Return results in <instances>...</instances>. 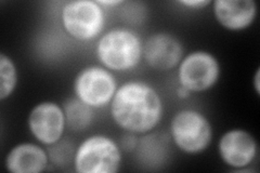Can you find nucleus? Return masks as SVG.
I'll return each mask as SVG.
<instances>
[{
    "mask_svg": "<svg viewBox=\"0 0 260 173\" xmlns=\"http://www.w3.org/2000/svg\"><path fill=\"white\" fill-rule=\"evenodd\" d=\"M164 107L159 94L142 81H128L117 88L111 102L114 122L127 132L148 133L162 118Z\"/></svg>",
    "mask_w": 260,
    "mask_h": 173,
    "instance_id": "nucleus-1",
    "label": "nucleus"
},
{
    "mask_svg": "<svg viewBox=\"0 0 260 173\" xmlns=\"http://www.w3.org/2000/svg\"><path fill=\"white\" fill-rule=\"evenodd\" d=\"M143 52L141 40L136 32L124 28L112 29L98 40L96 57L105 68L126 72L140 63Z\"/></svg>",
    "mask_w": 260,
    "mask_h": 173,
    "instance_id": "nucleus-2",
    "label": "nucleus"
},
{
    "mask_svg": "<svg viewBox=\"0 0 260 173\" xmlns=\"http://www.w3.org/2000/svg\"><path fill=\"white\" fill-rule=\"evenodd\" d=\"M120 163L119 146L103 134L87 137L74 154V168L78 173H116Z\"/></svg>",
    "mask_w": 260,
    "mask_h": 173,
    "instance_id": "nucleus-3",
    "label": "nucleus"
},
{
    "mask_svg": "<svg viewBox=\"0 0 260 173\" xmlns=\"http://www.w3.org/2000/svg\"><path fill=\"white\" fill-rule=\"evenodd\" d=\"M170 134L176 146L186 154L204 152L213 140V128L202 113L179 111L170 122Z\"/></svg>",
    "mask_w": 260,
    "mask_h": 173,
    "instance_id": "nucleus-4",
    "label": "nucleus"
},
{
    "mask_svg": "<svg viewBox=\"0 0 260 173\" xmlns=\"http://www.w3.org/2000/svg\"><path fill=\"white\" fill-rule=\"evenodd\" d=\"M61 21L71 37L86 41L95 38L102 31L105 15L103 7L93 0H74L63 6Z\"/></svg>",
    "mask_w": 260,
    "mask_h": 173,
    "instance_id": "nucleus-5",
    "label": "nucleus"
},
{
    "mask_svg": "<svg viewBox=\"0 0 260 173\" xmlns=\"http://www.w3.org/2000/svg\"><path fill=\"white\" fill-rule=\"evenodd\" d=\"M117 90L113 74L100 66L81 70L74 80V92L81 102L92 109H100L112 102Z\"/></svg>",
    "mask_w": 260,
    "mask_h": 173,
    "instance_id": "nucleus-6",
    "label": "nucleus"
},
{
    "mask_svg": "<svg viewBox=\"0 0 260 173\" xmlns=\"http://www.w3.org/2000/svg\"><path fill=\"white\" fill-rule=\"evenodd\" d=\"M220 76V64L206 51H194L179 64V85L190 92H203L213 88Z\"/></svg>",
    "mask_w": 260,
    "mask_h": 173,
    "instance_id": "nucleus-7",
    "label": "nucleus"
},
{
    "mask_svg": "<svg viewBox=\"0 0 260 173\" xmlns=\"http://www.w3.org/2000/svg\"><path fill=\"white\" fill-rule=\"evenodd\" d=\"M65 127L67 120L63 107L54 102L39 103L29 113V131L37 141L45 145L60 142Z\"/></svg>",
    "mask_w": 260,
    "mask_h": 173,
    "instance_id": "nucleus-8",
    "label": "nucleus"
},
{
    "mask_svg": "<svg viewBox=\"0 0 260 173\" xmlns=\"http://www.w3.org/2000/svg\"><path fill=\"white\" fill-rule=\"evenodd\" d=\"M142 55L151 68L170 71L182 61L183 47L174 35L156 32L146 39Z\"/></svg>",
    "mask_w": 260,
    "mask_h": 173,
    "instance_id": "nucleus-9",
    "label": "nucleus"
},
{
    "mask_svg": "<svg viewBox=\"0 0 260 173\" xmlns=\"http://www.w3.org/2000/svg\"><path fill=\"white\" fill-rule=\"evenodd\" d=\"M218 151L225 164L234 170H240L254 161L257 155V144L247 131L233 129L219 140Z\"/></svg>",
    "mask_w": 260,
    "mask_h": 173,
    "instance_id": "nucleus-10",
    "label": "nucleus"
},
{
    "mask_svg": "<svg viewBox=\"0 0 260 173\" xmlns=\"http://www.w3.org/2000/svg\"><path fill=\"white\" fill-rule=\"evenodd\" d=\"M213 11L220 25L229 30H243L256 19L257 5L254 0H215Z\"/></svg>",
    "mask_w": 260,
    "mask_h": 173,
    "instance_id": "nucleus-11",
    "label": "nucleus"
},
{
    "mask_svg": "<svg viewBox=\"0 0 260 173\" xmlns=\"http://www.w3.org/2000/svg\"><path fill=\"white\" fill-rule=\"evenodd\" d=\"M48 154L32 143H21L7 155L6 168L12 173H39L48 166Z\"/></svg>",
    "mask_w": 260,
    "mask_h": 173,
    "instance_id": "nucleus-12",
    "label": "nucleus"
},
{
    "mask_svg": "<svg viewBox=\"0 0 260 173\" xmlns=\"http://www.w3.org/2000/svg\"><path fill=\"white\" fill-rule=\"evenodd\" d=\"M67 126L73 131H84L91 125L93 119L92 107L78 98H69L63 103Z\"/></svg>",
    "mask_w": 260,
    "mask_h": 173,
    "instance_id": "nucleus-13",
    "label": "nucleus"
},
{
    "mask_svg": "<svg viewBox=\"0 0 260 173\" xmlns=\"http://www.w3.org/2000/svg\"><path fill=\"white\" fill-rule=\"evenodd\" d=\"M18 84V72L15 64L5 53L0 54V100L9 97Z\"/></svg>",
    "mask_w": 260,
    "mask_h": 173,
    "instance_id": "nucleus-14",
    "label": "nucleus"
},
{
    "mask_svg": "<svg viewBox=\"0 0 260 173\" xmlns=\"http://www.w3.org/2000/svg\"><path fill=\"white\" fill-rule=\"evenodd\" d=\"M137 144H138L137 136L135 133H132V132H127L120 140V146L126 152H133L134 150H136Z\"/></svg>",
    "mask_w": 260,
    "mask_h": 173,
    "instance_id": "nucleus-15",
    "label": "nucleus"
},
{
    "mask_svg": "<svg viewBox=\"0 0 260 173\" xmlns=\"http://www.w3.org/2000/svg\"><path fill=\"white\" fill-rule=\"evenodd\" d=\"M178 3L189 8V9H204L205 7L210 5L209 0H182V2Z\"/></svg>",
    "mask_w": 260,
    "mask_h": 173,
    "instance_id": "nucleus-16",
    "label": "nucleus"
},
{
    "mask_svg": "<svg viewBox=\"0 0 260 173\" xmlns=\"http://www.w3.org/2000/svg\"><path fill=\"white\" fill-rule=\"evenodd\" d=\"M99 4L101 7H111V6H118L123 4L121 0H99V2H96Z\"/></svg>",
    "mask_w": 260,
    "mask_h": 173,
    "instance_id": "nucleus-17",
    "label": "nucleus"
},
{
    "mask_svg": "<svg viewBox=\"0 0 260 173\" xmlns=\"http://www.w3.org/2000/svg\"><path fill=\"white\" fill-rule=\"evenodd\" d=\"M253 85H254V89H255L257 95H259L260 94V68H258L256 71Z\"/></svg>",
    "mask_w": 260,
    "mask_h": 173,
    "instance_id": "nucleus-18",
    "label": "nucleus"
},
{
    "mask_svg": "<svg viewBox=\"0 0 260 173\" xmlns=\"http://www.w3.org/2000/svg\"><path fill=\"white\" fill-rule=\"evenodd\" d=\"M177 95L179 98H188L191 95V92L184 87L179 86V88L177 89Z\"/></svg>",
    "mask_w": 260,
    "mask_h": 173,
    "instance_id": "nucleus-19",
    "label": "nucleus"
}]
</instances>
